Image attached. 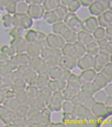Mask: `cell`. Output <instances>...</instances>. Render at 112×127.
Masks as SVG:
<instances>
[{
    "label": "cell",
    "mask_w": 112,
    "mask_h": 127,
    "mask_svg": "<svg viewBox=\"0 0 112 127\" xmlns=\"http://www.w3.org/2000/svg\"><path fill=\"white\" fill-rule=\"evenodd\" d=\"M89 7L91 14L97 16L109 10L108 0H95Z\"/></svg>",
    "instance_id": "obj_1"
},
{
    "label": "cell",
    "mask_w": 112,
    "mask_h": 127,
    "mask_svg": "<svg viewBox=\"0 0 112 127\" xmlns=\"http://www.w3.org/2000/svg\"><path fill=\"white\" fill-rule=\"evenodd\" d=\"M45 11L43 5L32 4L29 6L27 14L32 19H39L43 17Z\"/></svg>",
    "instance_id": "obj_2"
},
{
    "label": "cell",
    "mask_w": 112,
    "mask_h": 127,
    "mask_svg": "<svg viewBox=\"0 0 112 127\" xmlns=\"http://www.w3.org/2000/svg\"><path fill=\"white\" fill-rule=\"evenodd\" d=\"M64 21L74 30H77L83 27L82 23L75 13L68 12Z\"/></svg>",
    "instance_id": "obj_3"
},
{
    "label": "cell",
    "mask_w": 112,
    "mask_h": 127,
    "mask_svg": "<svg viewBox=\"0 0 112 127\" xmlns=\"http://www.w3.org/2000/svg\"><path fill=\"white\" fill-rule=\"evenodd\" d=\"M97 20L98 24L102 26H111L112 23V10H108L105 11L100 16H98Z\"/></svg>",
    "instance_id": "obj_4"
},
{
    "label": "cell",
    "mask_w": 112,
    "mask_h": 127,
    "mask_svg": "<svg viewBox=\"0 0 112 127\" xmlns=\"http://www.w3.org/2000/svg\"><path fill=\"white\" fill-rule=\"evenodd\" d=\"M61 4L60 0H44L43 5L46 11H54Z\"/></svg>",
    "instance_id": "obj_5"
},
{
    "label": "cell",
    "mask_w": 112,
    "mask_h": 127,
    "mask_svg": "<svg viewBox=\"0 0 112 127\" xmlns=\"http://www.w3.org/2000/svg\"><path fill=\"white\" fill-rule=\"evenodd\" d=\"M43 17L47 22L50 24H53L59 21L57 15L55 11H46Z\"/></svg>",
    "instance_id": "obj_6"
},
{
    "label": "cell",
    "mask_w": 112,
    "mask_h": 127,
    "mask_svg": "<svg viewBox=\"0 0 112 127\" xmlns=\"http://www.w3.org/2000/svg\"><path fill=\"white\" fill-rule=\"evenodd\" d=\"M59 20V21H62L65 19L67 14L68 13V11L67 7L61 4L55 11Z\"/></svg>",
    "instance_id": "obj_7"
},
{
    "label": "cell",
    "mask_w": 112,
    "mask_h": 127,
    "mask_svg": "<svg viewBox=\"0 0 112 127\" xmlns=\"http://www.w3.org/2000/svg\"><path fill=\"white\" fill-rule=\"evenodd\" d=\"M85 24L87 28L92 30H96L98 25L97 19L94 16H90L85 20Z\"/></svg>",
    "instance_id": "obj_8"
},
{
    "label": "cell",
    "mask_w": 112,
    "mask_h": 127,
    "mask_svg": "<svg viewBox=\"0 0 112 127\" xmlns=\"http://www.w3.org/2000/svg\"><path fill=\"white\" fill-rule=\"evenodd\" d=\"M81 4L79 0H72L67 7L69 12L75 13L81 7Z\"/></svg>",
    "instance_id": "obj_9"
},
{
    "label": "cell",
    "mask_w": 112,
    "mask_h": 127,
    "mask_svg": "<svg viewBox=\"0 0 112 127\" xmlns=\"http://www.w3.org/2000/svg\"><path fill=\"white\" fill-rule=\"evenodd\" d=\"M54 29L56 32H63L64 34L67 31V28L62 21L57 22L53 26Z\"/></svg>",
    "instance_id": "obj_10"
},
{
    "label": "cell",
    "mask_w": 112,
    "mask_h": 127,
    "mask_svg": "<svg viewBox=\"0 0 112 127\" xmlns=\"http://www.w3.org/2000/svg\"><path fill=\"white\" fill-rule=\"evenodd\" d=\"M95 33V35L97 38H101L104 37V32L102 28H97Z\"/></svg>",
    "instance_id": "obj_11"
},
{
    "label": "cell",
    "mask_w": 112,
    "mask_h": 127,
    "mask_svg": "<svg viewBox=\"0 0 112 127\" xmlns=\"http://www.w3.org/2000/svg\"><path fill=\"white\" fill-rule=\"evenodd\" d=\"M81 4L85 6L90 5L95 0H79Z\"/></svg>",
    "instance_id": "obj_12"
},
{
    "label": "cell",
    "mask_w": 112,
    "mask_h": 127,
    "mask_svg": "<svg viewBox=\"0 0 112 127\" xmlns=\"http://www.w3.org/2000/svg\"><path fill=\"white\" fill-rule=\"evenodd\" d=\"M61 0L62 2V5L65 6L66 7H67L72 0Z\"/></svg>",
    "instance_id": "obj_13"
},
{
    "label": "cell",
    "mask_w": 112,
    "mask_h": 127,
    "mask_svg": "<svg viewBox=\"0 0 112 127\" xmlns=\"http://www.w3.org/2000/svg\"><path fill=\"white\" fill-rule=\"evenodd\" d=\"M44 0H33L32 4H38V5H43Z\"/></svg>",
    "instance_id": "obj_14"
},
{
    "label": "cell",
    "mask_w": 112,
    "mask_h": 127,
    "mask_svg": "<svg viewBox=\"0 0 112 127\" xmlns=\"http://www.w3.org/2000/svg\"><path fill=\"white\" fill-rule=\"evenodd\" d=\"M108 4L109 10H112V0H108Z\"/></svg>",
    "instance_id": "obj_15"
},
{
    "label": "cell",
    "mask_w": 112,
    "mask_h": 127,
    "mask_svg": "<svg viewBox=\"0 0 112 127\" xmlns=\"http://www.w3.org/2000/svg\"><path fill=\"white\" fill-rule=\"evenodd\" d=\"M26 1L29 5H30L32 4L33 0H26Z\"/></svg>",
    "instance_id": "obj_16"
}]
</instances>
